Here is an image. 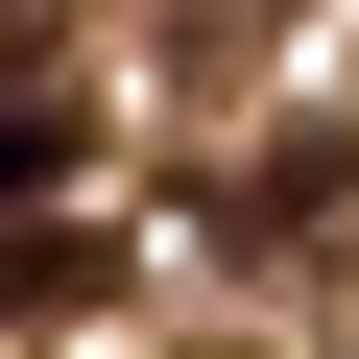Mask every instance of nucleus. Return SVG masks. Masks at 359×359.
<instances>
[{
    "label": "nucleus",
    "mask_w": 359,
    "mask_h": 359,
    "mask_svg": "<svg viewBox=\"0 0 359 359\" xmlns=\"http://www.w3.org/2000/svg\"><path fill=\"white\" fill-rule=\"evenodd\" d=\"M72 287H120V240H25L0 216V311H72Z\"/></svg>",
    "instance_id": "1"
},
{
    "label": "nucleus",
    "mask_w": 359,
    "mask_h": 359,
    "mask_svg": "<svg viewBox=\"0 0 359 359\" xmlns=\"http://www.w3.org/2000/svg\"><path fill=\"white\" fill-rule=\"evenodd\" d=\"M72 72H48V25H25V0H0V120H48Z\"/></svg>",
    "instance_id": "2"
}]
</instances>
